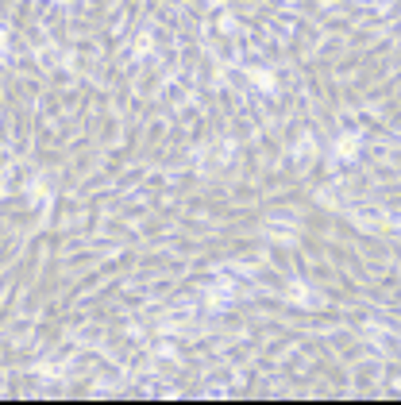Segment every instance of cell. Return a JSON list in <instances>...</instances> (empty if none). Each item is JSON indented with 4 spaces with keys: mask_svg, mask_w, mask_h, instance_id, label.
I'll return each instance as SVG.
<instances>
[{
    "mask_svg": "<svg viewBox=\"0 0 401 405\" xmlns=\"http://www.w3.org/2000/svg\"><path fill=\"white\" fill-rule=\"evenodd\" d=\"M362 147V139L355 135V131H347V135H340V143H336V158H355Z\"/></svg>",
    "mask_w": 401,
    "mask_h": 405,
    "instance_id": "cell-1",
    "label": "cell"
},
{
    "mask_svg": "<svg viewBox=\"0 0 401 405\" xmlns=\"http://www.w3.org/2000/svg\"><path fill=\"white\" fill-rule=\"evenodd\" d=\"M290 301H297V305H313L316 297H313V289L305 286V282H294V286H290Z\"/></svg>",
    "mask_w": 401,
    "mask_h": 405,
    "instance_id": "cell-2",
    "label": "cell"
},
{
    "mask_svg": "<svg viewBox=\"0 0 401 405\" xmlns=\"http://www.w3.org/2000/svg\"><path fill=\"white\" fill-rule=\"evenodd\" d=\"M251 81L259 85V89H266V93L278 89V81H274V74H270V69H251Z\"/></svg>",
    "mask_w": 401,
    "mask_h": 405,
    "instance_id": "cell-3",
    "label": "cell"
},
{
    "mask_svg": "<svg viewBox=\"0 0 401 405\" xmlns=\"http://www.w3.org/2000/svg\"><path fill=\"white\" fill-rule=\"evenodd\" d=\"M4 43H8V35H4V28H0V47H4Z\"/></svg>",
    "mask_w": 401,
    "mask_h": 405,
    "instance_id": "cell-4",
    "label": "cell"
}]
</instances>
